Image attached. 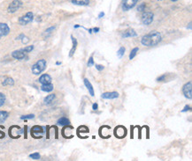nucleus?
<instances>
[{
    "mask_svg": "<svg viewBox=\"0 0 192 161\" xmlns=\"http://www.w3.org/2000/svg\"><path fill=\"white\" fill-rule=\"evenodd\" d=\"M12 56L17 60H22L26 57V53L24 51H22V50H15L12 53Z\"/></svg>",
    "mask_w": 192,
    "mask_h": 161,
    "instance_id": "obj_11",
    "label": "nucleus"
},
{
    "mask_svg": "<svg viewBox=\"0 0 192 161\" xmlns=\"http://www.w3.org/2000/svg\"><path fill=\"white\" fill-rule=\"evenodd\" d=\"M144 9H145V4H144V3H142L141 5H139V6H138L137 11H139V12H142V11H144Z\"/></svg>",
    "mask_w": 192,
    "mask_h": 161,
    "instance_id": "obj_31",
    "label": "nucleus"
},
{
    "mask_svg": "<svg viewBox=\"0 0 192 161\" xmlns=\"http://www.w3.org/2000/svg\"><path fill=\"white\" fill-rule=\"evenodd\" d=\"M33 19H34V14L31 12H28V13H26L24 16H22L19 19V23H20V25L25 26L32 22Z\"/></svg>",
    "mask_w": 192,
    "mask_h": 161,
    "instance_id": "obj_3",
    "label": "nucleus"
},
{
    "mask_svg": "<svg viewBox=\"0 0 192 161\" xmlns=\"http://www.w3.org/2000/svg\"><path fill=\"white\" fill-rule=\"evenodd\" d=\"M43 129H42L41 127H39V126H35V127H33V128L31 129V134H32V135L35 134V133H43Z\"/></svg>",
    "mask_w": 192,
    "mask_h": 161,
    "instance_id": "obj_22",
    "label": "nucleus"
},
{
    "mask_svg": "<svg viewBox=\"0 0 192 161\" xmlns=\"http://www.w3.org/2000/svg\"><path fill=\"white\" fill-rule=\"evenodd\" d=\"M125 51H126V49L124 48V47H120L119 50L117 51V56L120 59V58H122L125 55Z\"/></svg>",
    "mask_w": 192,
    "mask_h": 161,
    "instance_id": "obj_23",
    "label": "nucleus"
},
{
    "mask_svg": "<svg viewBox=\"0 0 192 161\" xmlns=\"http://www.w3.org/2000/svg\"><path fill=\"white\" fill-rule=\"evenodd\" d=\"M74 28H78V27H81V26L80 25H75L74 26Z\"/></svg>",
    "mask_w": 192,
    "mask_h": 161,
    "instance_id": "obj_40",
    "label": "nucleus"
},
{
    "mask_svg": "<svg viewBox=\"0 0 192 161\" xmlns=\"http://www.w3.org/2000/svg\"><path fill=\"white\" fill-rule=\"evenodd\" d=\"M121 36L122 38H130V37H136L137 36V33L136 32L135 29L133 28H129L126 31H124L121 34Z\"/></svg>",
    "mask_w": 192,
    "mask_h": 161,
    "instance_id": "obj_12",
    "label": "nucleus"
},
{
    "mask_svg": "<svg viewBox=\"0 0 192 161\" xmlns=\"http://www.w3.org/2000/svg\"><path fill=\"white\" fill-rule=\"evenodd\" d=\"M104 16H105V13H103V12H101V13H99L98 18H99V19H101V18H103Z\"/></svg>",
    "mask_w": 192,
    "mask_h": 161,
    "instance_id": "obj_37",
    "label": "nucleus"
},
{
    "mask_svg": "<svg viewBox=\"0 0 192 161\" xmlns=\"http://www.w3.org/2000/svg\"><path fill=\"white\" fill-rule=\"evenodd\" d=\"M29 158L32 159H36V160H37V159H40L41 156H40V154H39L38 152H35V153H32V154L29 155Z\"/></svg>",
    "mask_w": 192,
    "mask_h": 161,
    "instance_id": "obj_26",
    "label": "nucleus"
},
{
    "mask_svg": "<svg viewBox=\"0 0 192 161\" xmlns=\"http://www.w3.org/2000/svg\"><path fill=\"white\" fill-rule=\"evenodd\" d=\"M188 29H190V30L191 29V23H190V24H189V26H188Z\"/></svg>",
    "mask_w": 192,
    "mask_h": 161,
    "instance_id": "obj_39",
    "label": "nucleus"
},
{
    "mask_svg": "<svg viewBox=\"0 0 192 161\" xmlns=\"http://www.w3.org/2000/svg\"><path fill=\"white\" fill-rule=\"evenodd\" d=\"M54 29H55V26H50L48 29L45 30V34H50V33H51V32L53 31Z\"/></svg>",
    "mask_w": 192,
    "mask_h": 161,
    "instance_id": "obj_33",
    "label": "nucleus"
},
{
    "mask_svg": "<svg viewBox=\"0 0 192 161\" xmlns=\"http://www.w3.org/2000/svg\"><path fill=\"white\" fill-rule=\"evenodd\" d=\"M99 30H100V29H99L98 27H95V28H93V29H92V31H94V32H95V33H98V32Z\"/></svg>",
    "mask_w": 192,
    "mask_h": 161,
    "instance_id": "obj_38",
    "label": "nucleus"
},
{
    "mask_svg": "<svg viewBox=\"0 0 192 161\" xmlns=\"http://www.w3.org/2000/svg\"><path fill=\"white\" fill-rule=\"evenodd\" d=\"M2 85L3 86H13L14 85V80L12 79V78H5V80L2 82Z\"/></svg>",
    "mask_w": 192,
    "mask_h": 161,
    "instance_id": "obj_21",
    "label": "nucleus"
},
{
    "mask_svg": "<svg viewBox=\"0 0 192 161\" xmlns=\"http://www.w3.org/2000/svg\"><path fill=\"white\" fill-rule=\"evenodd\" d=\"M89 33L91 34V33H92V29H89Z\"/></svg>",
    "mask_w": 192,
    "mask_h": 161,
    "instance_id": "obj_41",
    "label": "nucleus"
},
{
    "mask_svg": "<svg viewBox=\"0 0 192 161\" xmlns=\"http://www.w3.org/2000/svg\"><path fill=\"white\" fill-rule=\"evenodd\" d=\"M56 64H57V65H59V64H61V62H56Z\"/></svg>",
    "mask_w": 192,
    "mask_h": 161,
    "instance_id": "obj_42",
    "label": "nucleus"
},
{
    "mask_svg": "<svg viewBox=\"0 0 192 161\" xmlns=\"http://www.w3.org/2000/svg\"><path fill=\"white\" fill-rule=\"evenodd\" d=\"M57 123H58V125H60V126H68L70 124V121L67 117H61L60 119L58 120Z\"/></svg>",
    "mask_w": 192,
    "mask_h": 161,
    "instance_id": "obj_19",
    "label": "nucleus"
},
{
    "mask_svg": "<svg viewBox=\"0 0 192 161\" xmlns=\"http://www.w3.org/2000/svg\"><path fill=\"white\" fill-rule=\"evenodd\" d=\"M138 50H139V49L138 48H134L133 50H131V52H130V54H129V59L130 60H132L135 56H136V54H137V52H138Z\"/></svg>",
    "mask_w": 192,
    "mask_h": 161,
    "instance_id": "obj_24",
    "label": "nucleus"
},
{
    "mask_svg": "<svg viewBox=\"0 0 192 161\" xmlns=\"http://www.w3.org/2000/svg\"><path fill=\"white\" fill-rule=\"evenodd\" d=\"M190 106H185V107H184V108H183V109H182V110H181V113H185V112H187V111H190Z\"/></svg>",
    "mask_w": 192,
    "mask_h": 161,
    "instance_id": "obj_34",
    "label": "nucleus"
},
{
    "mask_svg": "<svg viewBox=\"0 0 192 161\" xmlns=\"http://www.w3.org/2000/svg\"><path fill=\"white\" fill-rule=\"evenodd\" d=\"M9 116L8 112L6 111H1L0 110V123H3L6 119Z\"/></svg>",
    "mask_w": 192,
    "mask_h": 161,
    "instance_id": "obj_20",
    "label": "nucleus"
},
{
    "mask_svg": "<svg viewBox=\"0 0 192 161\" xmlns=\"http://www.w3.org/2000/svg\"><path fill=\"white\" fill-rule=\"evenodd\" d=\"M28 42V38L23 36V39H22V42H23V43H27Z\"/></svg>",
    "mask_w": 192,
    "mask_h": 161,
    "instance_id": "obj_36",
    "label": "nucleus"
},
{
    "mask_svg": "<svg viewBox=\"0 0 192 161\" xmlns=\"http://www.w3.org/2000/svg\"><path fill=\"white\" fill-rule=\"evenodd\" d=\"M101 98L105 99H113L119 98V93L117 92H106L102 93Z\"/></svg>",
    "mask_w": 192,
    "mask_h": 161,
    "instance_id": "obj_9",
    "label": "nucleus"
},
{
    "mask_svg": "<svg viewBox=\"0 0 192 161\" xmlns=\"http://www.w3.org/2000/svg\"><path fill=\"white\" fill-rule=\"evenodd\" d=\"M96 69L99 70V71H101V70H103L105 67L103 66V65H101V64H96Z\"/></svg>",
    "mask_w": 192,
    "mask_h": 161,
    "instance_id": "obj_32",
    "label": "nucleus"
},
{
    "mask_svg": "<svg viewBox=\"0 0 192 161\" xmlns=\"http://www.w3.org/2000/svg\"><path fill=\"white\" fill-rule=\"evenodd\" d=\"M21 50H22V51H24L25 53L27 54V53H29V52H31L32 50H34V46H33V45H30V46H27V47H25V48L21 49Z\"/></svg>",
    "mask_w": 192,
    "mask_h": 161,
    "instance_id": "obj_25",
    "label": "nucleus"
},
{
    "mask_svg": "<svg viewBox=\"0 0 192 161\" xmlns=\"http://www.w3.org/2000/svg\"><path fill=\"white\" fill-rule=\"evenodd\" d=\"M182 93L185 96V98L189 99H192V82L190 81L186 83L182 87Z\"/></svg>",
    "mask_w": 192,
    "mask_h": 161,
    "instance_id": "obj_5",
    "label": "nucleus"
},
{
    "mask_svg": "<svg viewBox=\"0 0 192 161\" xmlns=\"http://www.w3.org/2000/svg\"><path fill=\"white\" fill-rule=\"evenodd\" d=\"M71 40H72V42H73V47H72V49H71L70 52H69V57H72V56H74V52H75L76 48H77V45H78L77 40H76L73 35H71Z\"/></svg>",
    "mask_w": 192,
    "mask_h": 161,
    "instance_id": "obj_15",
    "label": "nucleus"
},
{
    "mask_svg": "<svg viewBox=\"0 0 192 161\" xmlns=\"http://www.w3.org/2000/svg\"><path fill=\"white\" fill-rule=\"evenodd\" d=\"M114 136L117 138H124L127 136V129L122 126V125H119L115 129H114Z\"/></svg>",
    "mask_w": 192,
    "mask_h": 161,
    "instance_id": "obj_7",
    "label": "nucleus"
},
{
    "mask_svg": "<svg viewBox=\"0 0 192 161\" xmlns=\"http://www.w3.org/2000/svg\"><path fill=\"white\" fill-rule=\"evenodd\" d=\"M54 87H53V85L50 84H46V85H42L41 87V90L43 91V92H46V93H50L51 91H53Z\"/></svg>",
    "mask_w": 192,
    "mask_h": 161,
    "instance_id": "obj_18",
    "label": "nucleus"
},
{
    "mask_svg": "<svg viewBox=\"0 0 192 161\" xmlns=\"http://www.w3.org/2000/svg\"><path fill=\"white\" fill-rule=\"evenodd\" d=\"M45 68H46V61L44 59H40L32 66L31 70L33 74L39 75L43 72Z\"/></svg>",
    "mask_w": 192,
    "mask_h": 161,
    "instance_id": "obj_2",
    "label": "nucleus"
},
{
    "mask_svg": "<svg viewBox=\"0 0 192 161\" xmlns=\"http://www.w3.org/2000/svg\"><path fill=\"white\" fill-rule=\"evenodd\" d=\"M39 83L42 85H46V84H50L51 83V77L49 74H43L39 78Z\"/></svg>",
    "mask_w": 192,
    "mask_h": 161,
    "instance_id": "obj_13",
    "label": "nucleus"
},
{
    "mask_svg": "<svg viewBox=\"0 0 192 161\" xmlns=\"http://www.w3.org/2000/svg\"><path fill=\"white\" fill-rule=\"evenodd\" d=\"M56 98V95L54 93H51V94H50L48 96H46L44 99H43V102H44V104L45 105H50V104H51L52 102H53V100L55 99Z\"/></svg>",
    "mask_w": 192,
    "mask_h": 161,
    "instance_id": "obj_16",
    "label": "nucleus"
},
{
    "mask_svg": "<svg viewBox=\"0 0 192 161\" xmlns=\"http://www.w3.org/2000/svg\"><path fill=\"white\" fill-rule=\"evenodd\" d=\"M10 33V27L6 23H0V38L6 36Z\"/></svg>",
    "mask_w": 192,
    "mask_h": 161,
    "instance_id": "obj_10",
    "label": "nucleus"
},
{
    "mask_svg": "<svg viewBox=\"0 0 192 161\" xmlns=\"http://www.w3.org/2000/svg\"><path fill=\"white\" fill-rule=\"evenodd\" d=\"M72 3L76 6H87L89 5V0H72Z\"/></svg>",
    "mask_w": 192,
    "mask_h": 161,
    "instance_id": "obj_17",
    "label": "nucleus"
},
{
    "mask_svg": "<svg viewBox=\"0 0 192 161\" xmlns=\"http://www.w3.org/2000/svg\"><path fill=\"white\" fill-rule=\"evenodd\" d=\"M153 18H154V14L151 12L143 13L142 15V23L143 25L149 26L153 21Z\"/></svg>",
    "mask_w": 192,
    "mask_h": 161,
    "instance_id": "obj_6",
    "label": "nucleus"
},
{
    "mask_svg": "<svg viewBox=\"0 0 192 161\" xmlns=\"http://www.w3.org/2000/svg\"><path fill=\"white\" fill-rule=\"evenodd\" d=\"M83 83H84L85 87H87V89H88V91H89V93L93 97V96L95 95V93H94V88H93V86L91 85V83L89 81L88 78H84V79H83Z\"/></svg>",
    "mask_w": 192,
    "mask_h": 161,
    "instance_id": "obj_14",
    "label": "nucleus"
},
{
    "mask_svg": "<svg viewBox=\"0 0 192 161\" xmlns=\"http://www.w3.org/2000/svg\"><path fill=\"white\" fill-rule=\"evenodd\" d=\"M22 5H23V3L20 0H13L12 3L9 5L7 11L9 13H15V12L18 11L20 7L22 6Z\"/></svg>",
    "mask_w": 192,
    "mask_h": 161,
    "instance_id": "obj_4",
    "label": "nucleus"
},
{
    "mask_svg": "<svg viewBox=\"0 0 192 161\" xmlns=\"http://www.w3.org/2000/svg\"><path fill=\"white\" fill-rule=\"evenodd\" d=\"M95 64V62H94V58H93V56H91L89 58V60H88V63H87V65H88V67H91Z\"/></svg>",
    "mask_w": 192,
    "mask_h": 161,
    "instance_id": "obj_28",
    "label": "nucleus"
},
{
    "mask_svg": "<svg viewBox=\"0 0 192 161\" xmlns=\"http://www.w3.org/2000/svg\"><path fill=\"white\" fill-rule=\"evenodd\" d=\"M33 118H35V115H22V116H20V119L21 120H28V119H33Z\"/></svg>",
    "mask_w": 192,
    "mask_h": 161,
    "instance_id": "obj_29",
    "label": "nucleus"
},
{
    "mask_svg": "<svg viewBox=\"0 0 192 161\" xmlns=\"http://www.w3.org/2000/svg\"><path fill=\"white\" fill-rule=\"evenodd\" d=\"M5 102H6V95L4 93H0V107L4 105Z\"/></svg>",
    "mask_w": 192,
    "mask_h": 161,
    "instance_id": "obj_27",
    "label": "nucleus"
},
{
    "mask_svg": "<svg viewBox=\"0 0 192 161\" xmlns=\"http://www.w3.org/2000/svg\"><path fill=\"white\" fill-rule=\"evenodd\" d=\"M92 109L94 111L98 110V103H94L92 105Z\"/></svg>",
    "mask_w": 192,
    "mask_h": 161,
    "instance_id": "obj_35",
    "label": "nucleus"
},
{
    "mask_svg": "<svg viewBox=\"0 0 192 161\" xmlns=\"http://www.w3.org/2000/svg\"><path fill=\"white\" fill-rule=\"evenodd\" d=\"M171 1H173V2H176L177 0H171Z\"/></svg>",
    "mask_w": 192,
    "mask_h": 161,
    "instance_id": "obj_43",
    "label": "nucleus"
},
{
    "mask_svg": "<svg viewBox=\"0 0 192 161\" xmlns=\"http://www.w3.org/2000/svg\"><path fill=\"white\" fill-rule=\"evenodd\" d=\"M162 41V36L160 33L157 31H152L142 36L141 39V43L146 47H154Z\"/></svg>",
    "mask_w": 192,
    "mask_h": 161,
    "instance_id": "obj_1",
    "label": "nucleus"
},
{
    "mask_svg": "<svg viewBox=\"0 0 192 161\" xmlns=\"http://www.w3.org/2000/svg\"><path fill=\"white\" fill-rule=\"evenodd\" d=\"M138 0H123L122 2V9L123 11H129L134 8L137 4Z\"/></svg>",
    "mask_w": 192,
    "mask_h": 161,
    "instance_id": "obj_8",
    "label": "nucleus"
},
{
    "mask_svg": "<svg viewBox=\"0 0 192 161\" xmlns=\"http://www.w3.org/2000/svg\"><path fill=\"white\" fill-rule=\"evenodd\" d=\"M166 78H167V75L163 74V75H161L160 77H159L156 80L158 81V82H163V81L166 80Z\"/></svg>",
    "mask_w": 192,
    "mask_h": 161,
    "instance_id": "obj_30",
    "label": "nucleus"
}]
</instances>
